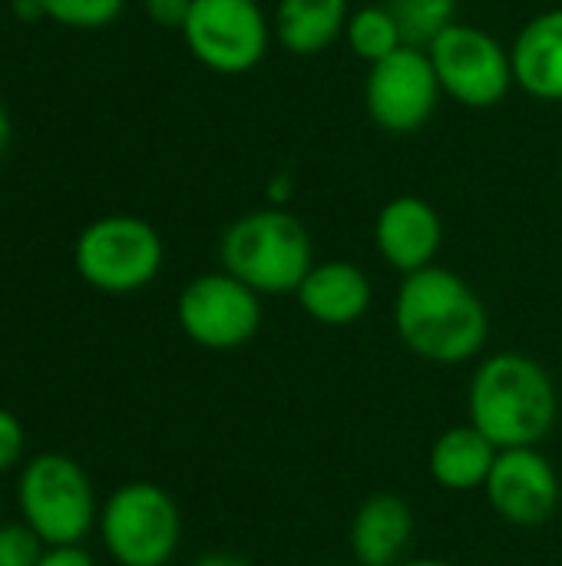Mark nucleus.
I'll list each match as a JSON object with an SVG mask.
<instances>
[{
	"mask_svg": "<svg viewBox=\"0 0 562 566\" xmlns=\"http://www.w3.org/2000/svg\"><path fill=\"white\" fill-rule=\"evenodd\" d=\"M401 342L431 365H464L477 358L490 335L484 298L457 272L427 265L404 275L394 298Z\"/></svg>",
	"mask_w": 562,
	"mask_h": 566,
	"instance_id": "1",
	"label": "nucleus"
},
{
	"mask_svg": "<svg viewBox=\"0 0 562 566\" xmlns=\"http://www.w3.org/2000/svg\"><path fill=\"white\" fill-rule=\"evenodd\" d=\"M470 424L500 451L537 448L556 424L560 398L550 371L520 352H500L480 361L467 395Z\"/></svg>",
	"mask_w": 562,
	"mask_h": 566,
	"instance_id": "2",
	"label": "nucleus"
},
{
	"mask_svg": "<svg viewBox=\"0 0 562 566\" xmlns=\"http://www.w3.org/2000/svg\"><path fill=\"white\" fill-rule=\"evenodd\" d=\"M222 269L258 295H295L315 265V245L305 222L285 206H265L238 216L219 242Z\"/></svg>",
	"mask_w": 562,
	"mask_h": 566,
	"instance_id": "3",
	"label": "nucleus"
},
{
	"mask_svg": "<svg viewBox=\"0 0 562 566\" xmlns=\"http://www.w3.org/2000/svg\"><path fill=\"white\" fill-rule=\"evenodd\" d=\"M162 259L166 249L159 232L146 219L123 212L89 222L73 249V262L83 282L109 295L146 289L159 275Z\"/></svg>",
	"mask_w": 562,
	"mask_h": 566,
	"instance_id": "4",
	"label": "nucleus"
},
{
	"mask_svg": "<svg viewBox=\"0 0 562 566\" xmlns=\"http://www.w3.org/2000/svg\"><path fill=\"white\" fill-rule=\"evenodd\" d=\"M427 56L444 96L467 109H494L517 86L510 50L494 33L474 23H450L427 46Z\"/></svg>",
	"mask_w": 562,
	"mask_h": 566,
	"instance_id": "5",
	"label": "nucleus"
},
{
	"mask_svg": "<svg viewBox=\"0 0 562 566\" xmlns=\"http://www.w3.org/2000/svg\"><path fill=\"white\" fill-rule=\"evenodd\" d=\"M182 40L205 70L242 76L265 60L272 20L258 0H192Z\"/></svg>",
	"mask_w": 562,
	"mask_h": 566,
	"instance_id": "6",
	"label": "nucleus"
},
{
	"mask_svg": "<svg viewBox=\"0 0 562 566\" xmlns=\"http://www.w3.org/2000/svg\"><path fill=\"white\" fill-rule=\"evenodd\" d=\"M103 544L123 566H162L179 547L182 521L176 501L146 481L119 488L99 517Z\"/></svg>",
	"mask_w": 562,
	"mask_h": 566,
	"instance_id": "7",
	"label": "nucleus"
},
{
	"mask_svg": "<svg viewBox=\"0 0 562 566\" xmlns=\"http://www.w3.org/2000/svg\"><path fill=\"white\" fill-rule=\"evenodd\" d=\"M20 507L26 527L50 547L79 544L93 527V488L66 454H40L23 468Z\"/></svg>",
	"mask_w": 562,
	"mask_h": 566,
	"instance_id": "8",
	"label": "nucleus"
},
{
	"mask_svg": "<svg viewBox=\"0 0 562 566\" xmlns=\"http://www.w3.org/2000/svg\"><path fill=\"white\" fill-rule=\"evenodd\" d=\"M441 96V80L427 50L421 46H401L397 53L368 66L364 109L371 123L388 136H411L427 126Z\"/></svg>",
	"mask_w": 562,
	"mask_h": 566,
	"instance_id": "9",
	"label": "nucleus"
},
{
	"mask_svg": "<svg viewBox=\"0 0 562 566\" xmlns=\"http://www.w3.org/2000/svg\"><path fill=\"white\" fill-rule=\"evenodd\" d=\"M176 318L195 345L209 352H232L255 338L262 325V295L225 269L205 272L182 289Z\"/></svg>",
	"mask_w": 562,
	"mask_h": 566,
	"instance_id": "10",
	"label": "nucleus"
},
{
	"mask_svg": "<svg viewBox=\"0 0 562 566\" xmlns=\"http://www.w3.org/2000/svg\"><path fill=\"white\" fill-rule=\"evenodd\" d=\"M484 488L494 511L517 527H543L560 511L562 491L556 468L537 448L500 451Z\"/></svg>",
	"mask_w": 562,
	"mask_h": 566,
	"instance_id": "11",
	"label": "nucleus"
},
{
	"mask_svg": "<svg viewBox=\"0 0 562 566\" xmlns=\"http://www.w3.org/2000/svg\"><path fill=\"white\" fill-rule=\"evenodd\" d=\"M444 242L441 212L421 196H394L374 219L378 255L401 275L434 265Z\"/></svg>",
	"mask_w": 562,
	"mask_h": 566,
	"instance_id": "12",
	"label": "nucleus"
},
{
	"mask_svg": "<svg viewBox=\"0 0 562 566\" xmlns=\"http://www.w3.org/2000/svg\"><path fill=\"white\" fill-rule=\"evenodd\" d=\"M295 295L308 318L328 328H344L364 318V312L371 308L374 289L361 265L348 259H328L308 269Z\"/></svg>",
	"mask_w": 562,
	"mask_h": 566,
	"instance_id": "13",
	"label": "nucleus"
},
{
	"mask_svg": "<svg viewBox=\"0 0 562 566\" xmlns=\"http://www.w3.org/2000/svg\"><path fill=\"white\" fill-rule=\"evenodd\" d=\"M513 83L540 99V103H562V3L530 17L513 46Z\"/></svg>",
	"mask_w": 562,
	"mask_h": 566,
	"instance_id": "14",
	"label": "nucleus"
},
{
	"mask_svg": "<svg viewBox=\"0 0 562 566\" xmlns=\"http://www.w3.org/2000/svg\"><path fill=\"white\" fill-rule=\"evenodd\" d=\"M414 537L411 507L394 494H374L351 524V551L358 566H397Z\"/></svg>",
	"mask_w": 562,
	"mask_h": 566,
	"instance_id": "15",
	"label": "nucleus"
},
{
	"mask_svg": "<svg viewBox=\"0 0 562 566\" xmlns=\"http://www.w3.org/2000/svg\"><path fill=\"white\" fill-rule=\"evenodd\" d=\"M348 0H278L272 13V36L291 56L325 53L348 27Z\"/></svg>",
	"mask_w": 562,
	"mask_h": 566,
	"instance_id": "16",
	"label": "nucleus"
},
{
	"mask_svg": "<svg viewBox=\"0 0 562 566\" xmlns=\"http://www.w3.org/2000/svg\"><path fill=\"white\" fill-rule=\"evenodd\" d=\"M500 448L474 424L450 428L431 448V474L447 491H474L487 484Z\"/></svg>",
	"mask_w": 562,
	"mask_h": 566,
	"instance_id": "17",
	"label": "nucleus"
},
{
	"mask_svg": "<svg viewBox=\"0 0 562 566\" xmlns=\"http://www.w3.org/2000/svg\"><path fill=\"white\" fill-rule=\"evenodd\" d=\"M344 36H348V46L358 60H364L368 66L371 63H381L384 56L397 53L404 43V33L394 20V13L388 10V3H368V7H358L351 17H348V27H344Z\"/></svg>",
	"mask_w": 562,
	"mask_h": 566,
	"instance_id": "18",
	"label": "nucleus"
},
{
	"mask_svg": "<svg viewBox=\"0 0 562 566\" xmlns=\"http://www.w3.org/2000/svg\"><path fill=\"white\" fill-rule=\"evenodd\" d=\"M404 43L427 50L450 23H457V0H388Z\"/></svg>",
	"mask_w": 562,
	"mask_h": 566,
	"instance_id": "19",
	"label": "nucleus"
},
{
	"mask_svg": "<svg viewBox=\"0 0 562 566\" xmlns=\"http://www.w3.org/2000/svg\"><path fill=\"white\" fill-rule=\"evenodd\" d=\"M126 0H40V10L60 27L73 30H99L109 27L123 13Z\"/></svg>",
	"mask_w": 562,
	"mask_h": 566,
	"instance_id": "20",
	"label": "nucleus"
},
{
	"mask_svg": "<svg viewBox=\"0 0 562 566\" xmlns=\"http://www.w3.org/2000/svg\"><path fill=\"white\" fill-rule=\"evenodd\" d=\"M40 544L33 527H0V566H36L43 557Z\"/></svg>",
	"mask_w": 562,
	"mask_h": 566,
	"instance_id": "21",
	"label": "nucleus"
},
{
	"mask_svg": "<svg viewBox=\"0 0 562 566\" xmlns=\"http://www.w3.org/2000/svg\"><path fill=\"white\" fill-rule=\"evenodd\" d=\"M20 451H23V428L10 411L0 408V474L17 464Z\"/></svg>",
	"mask_w": 562,
	"mask_h": 566,
	"instance_id": "22",
	"label": "nucleus"
},
{
	"mask_svg": "<svg viewBox=\"0 0 562 566\" xmlns=\"http://www.w3.org/2000/svg\"><path fill=\"white\" fill-rule=\"evenodd\" d=\"M189 10H192V0H146L149 20L166 30H182Z\"/></svg>",
	"mask_w": 562,
	"mask_h": 566,
	"instance_id": "23",
	"label": "nucleus"
},
{
	"mask_svg": "<svg viewBox=\"0 0 562 566\" xmlns=\"http://www.w3.org/2000/svg\"><path fill=\"white\" fill-rule=\"evenodd\" d=\"M36 566H93V560L76 544H66V547H50Z\"/></svg>",
	"mask_w": 562,
	"mask_h": 566,
	"instance_id": "24",
	"label": "nucleus"
},
{
	"mask_svg": "<svg viewBox=\"0 0 562 566\" xmlns=\"http://www.w3.org/2000/svg\"><path fill=\"white\" fill-rule=\"evenodd\" d=\"M195 566H252L242 557H232V554H209L202 560H195Z\"/></svg>",
	"mask_w": 562,
	"mask_h": 566,
	"instance_id": "25",
	"label": "nucleus"
},
{
	"mask_svg": "<svg viewBox=\"0 0 562 566\" xmlns=\"http://www.w3.org/2000/svg\"><path fill=\"white\" fill-rule=\"evenodd\" d=\"M10 146V116H7V106L0 103V159Z\"/></svg>",
	"mask_w": 562,
	"mask_h": 566,
	"instance_id": "26",
	"label": "nucleus"
},
{
	"mask_svg": "<svg viewBox=\"0 0 562 566\" xmlns=\"http://www.w3.org/2000/svg\"><path fill=\"white\" fill-rule=\"evenodd\" d=\"M397 566H454V564H444V560H407V564H397Z\"/></svg>",
	"mask_w": 562,
	"mask_h": 566,
	"instance_id": "27",
	"label": "nucleus"
},
{
	"mask_svg": "<svg viewBox=\"0 0 562 566\" xmlns=\"http://www.w3.org/2000/svg\"><path fill=\"white\" fill-rule=\"evenodd\" d=\"M560 186H562V159H560Z\"/></svg>",
	"mask_w": 562,
	"mask_h": 566,
	"instance_id": "28",
	"label": "nucleus"
},
{
	"mask_svg": "<svg viewBox=\"0 0 562 566\" xmlns=\"http://www.w3.org/2000/svg\"><path fill=\"white\" fill-rule=\"evenodd\" d=\"M553 3H562V0H553Z\"/></svg>",
	"mask_w": 562,
	"mask_h": 566,
	"instance_id": "29",
	"label": "nucleus"
}]
</instances>
